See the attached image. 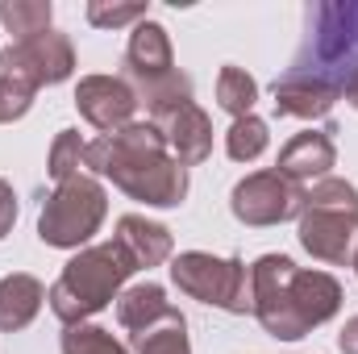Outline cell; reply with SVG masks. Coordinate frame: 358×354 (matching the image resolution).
<instances>
[{
    "label": "cell",
    "mask_w": 358,
    "mask_h": 354,
    "mask_svg": "<svg viewBox=\"0 0 358 354\" xmlns=\"http://www.w3.org/2000/svg\"><path fill=\"white\" fill-rule=\"evenodd\" d=\"M358 84V0L304 8V38L287 71L271 84L279 117H325Z\"/></svg>",
    "instance_id": "obj_1"
},
{
    "label": "cell",
    "mask_w": 358,
    "mask_h": 354,
    "mask_svg": "<svg viewBox=\"0 0 358 354\" xmlns=\"http://www.w3.org/2000/svg\"><path fill=\"white\" fill-rule=\"evenodd\" d=\"M84 167H92V176L113 179V187H121L129 200L155 208H176L187 196V167L167 150V138L155 121H134L117 134H100L88 142Z\"/></svg>",
    "instance_id": "obj_2"
},
{
    "label": "cell",
    "mask_w": 358,
    "mask_h": 354,
    "mask_svg": "<svg viewBox=\"0 0 358 354\" xmlns=\"http://www.w3.org/2000/svg\"><path fill=\"white\" fill-rule=\"evenodd\" d=\"M342 283L329 271H304L287 255H263L250 267V313L279 342H296L338 317Z\"/></svg>",
    "instance_id": "obj_3"
},
{
    "label": "cell",
    "mask_w": 358,
    "mask_h": 354,
    "mask_svg": "<svg viewBox=\"0 0 358 354\" xmlns=\"http://www.w3.org/2000/svg\"><path fill=\"white\" fill-rule=\"evenodd\" d=\"M138 267L134 259L113 242H100L80 250L71 263L59 271V279L50 283L46 300H50V313L63 321V325H84L88 317H96L104 304H113L125 288V279L134 275Z\"/></svg>",
    "instance_id": "obj_4"
},
{
    "label": "cell",
    "mask_w": 358,
    "mask_h": 354,
    "mask_svg": "<svg viewBox=\"0 0 358 354\" xmlns=\"http://www.w3.org/2000/svg\"><path fill=\"white\" fill-rule=\"evenodd\" d=\"M300 246L321 263H355L358 250V187L325 176L304 187L300 204Z\"/></svg>",
    "instance_id": "obj_5"
},
{
    "label": "cell",
    "mask_w": 358,
    "mask_h": 354,
    "mask_svg": "<svg viewBox=\"0 0 358 354\" xmlns=\"http://www.w3.org/2000/svg\"><path fill=\"white\" fill-rule=\"evenodd\" d=\"M125 84L134 88L138 104H146L150 113L176 104V100H192V80L176 67L171 55V38L159 21H138L125 46Z\"/></svg>",
    "instance_id": "obj_6"
},
{
    "label": "cell",
    "mask_w": 358,
    "mask_h": 354,
    "mask_svg": "<svg viewBox=\"0 0 358 354\" xmlns=\"http://www.w3.org/2000/svg\"><path fill=\"white\" fill-rule=\"evenodd\" d=\"M104 217H108V196H104L100 179L80 171V176L55 183V192L46 196L42 217H38V238L46 246L76 250V246L92 242V234L104 225Z\"/></svg>",
    "instance_id": "obj_7"
},
{
    "label": "cell",
    "mask_w": 358,
    "mask_h": 354,
    "mask_svg": "<svg viewBox=\"0 0 358 354\" xmlns=\"http://www.w3.org/2000/svg\"><path fill=\"white\" fill-rule=\"evenodd\" d=\"M171 279L179 292H187L200 304H213L221 313H250V271L242 259H217L204 250H187L171 263Z\"/></svg>",
    "instance_id": "obj_8"
},
{
    "label": "cell",
    "mask_w": 358,
    "mask_h": 354,
    "mask_svg": "<svg viewBox=\"0 0 358 354\" xmlns=\"http://www.w3.org/2000/svg\"><path fill=\"white\" fill-rule=\"evenodd\" d=\"M71 71H76V46L59 29L8 42L0 50V76L29 92L46 88V84H63V80H71Z\"/></svg>",
    "instance_id": "obj_9"
},
{
    "label": "cell",
    "mask_w": 358,
    "mask_h": 354,
    "mask_svg": "<svg viewBox=\"0 0 358 354\" xmlns=\"http://www.w3.org/2000/svg\"><path fill=\"white\" fill-rule=\"evenodd\" d=\"M300 204H304V187L283 179L279 171H255L246 176L234 192H229V208L242 225H279V221H292L300 217Z\"/></svg>",
    "instance_id": "obj_10"
},
{
    "label": "cell",
    "mask_w": 358,
    "mask_h": 354,
    "mask_svg": "<svg viewBox=\"0 0 358 354\" xmlns=\"http://www.w3.org/2000/svg\"><path fill=\"white\" fill-rule=\"evenodd\" d=\"M159 134L167 138V150L176 155L183 167H196L213 155V121L196 100H176L159 113H150Z\"/></svg>",
    "instance_id": "obj_11"
},
{
    "label": "cell",
    "mask_w": 358,
    "mask_h": 354,
    "mask_svg": "<svg viewBox=\"0 0 358 354\" xmlns=\"http://www.w3.org/2000/svg\"><path fill=\"white\" fill-rule=\"evenodd\" d=\"M76 108L80 117L96 125L100 134H117L125 125H134V113H138V96L125 80L117 76H84L80 88H76Z\"/></svg>",
    "instance_id": "obj_12"
},
{
    "label": "cell",
    "mask_w": 358,
    "mask_h": 354,
    "mask_svg": "<svg viewBox=\"0 0 358 354\" xmlns=\"http://www.w3.org/2000/svg\"><path fill=\"white\" fill-rule=\"evenodd\" d=\"M334 125L329 129H304V134H296L283 150H279V163H275V171L283 179H292V183H300V187H308V183H317V179L329 176V167L338 163V146H334Z\"/></svg>",
    "instance_id": "obj_13"
},
{
    "label": "cell",
    "mask_w": 358,
    "mask_h": 354,
    "mask_svg": "<svg viewBox=\"0 0 358 354\" xmlns=\"http://www.w3.org/2000/svg\"><path fill=\"white\" fill-rule=\"evenodd\" d=\"M117 246L134 259L138 271H150V267H159V263L171 259V246H176V242H171V229H167V225L129 213V217L117 221Z\"/></svg>",
    "instance_id": "obj_14"
},
{
    "label": "cell",
    "mask_w": 358,
    "mask_h": 354,
    "mask_svg": "<svg viewBox=\"0 0 358 354\" xmlns=\"http://www.w3.org/2000/svg\"><path fill=\"white\" fill-rule=\"evenodd\" d=\"M42 300H46L42 279H34V275H25V271L4 275V279H0V330H4V334L25 330V325L38 317Z\"/></svg>",
    "instance_id": "obj_15"
},
{
    "label": "cell",
    "mask_w": 358,
    "mask_h": 354,
    "mask_svg": "<svg viewBox=\"0 0 358 354\" xmlns=\"http://www.w3.org/2000/svg\"><path fill=\"white\" fill-rule=\"evenodd\" d=\"M176 304L167 300V292L159 288V283H134L129 292H121L117 296V321H121V330H129V334H142L146 325H155L159 317H167Z\"/></svg>",
    "instance_id": "obj_16"
},
{
    "label": "cell",
    "mask_w": 358,
    "mask_h": 354,
    "mask_svg": "<svg viewBox=\"0 0 358 354\" xmlns=\"http://www.w3.org/2000/svg\"><path fill=\"white\" fill-rule=\"evenodd\" d=\"M129 346H134V354H192L183 313L171 309L167 317H159V321L146 325L142 334H129Z\"/></svg>",
    "instance_id": "obj_17"
},
{
    "label": "cell",
    "mask_w": 358,
    "mask_h": 354,
    "mask_svg": "<svg viewBox=\"0 0 358 354\" xmlns=\"http://www.w3.org/2000/svg\"><path fill=\"white\" fill-rule=\"evenodd\" d=\"M50 17H55L50 0H0V21L13 34V42L46 34L50 29Z\"/></svg>",
    "instance_id": "obj_18"
},
{
    "label": "cell",
    "mask_w": 358,
    "mask_h": 354,
    "mask_svg": "<svg viewBox=\"0 0 358 354\" xmlns=\"http://www.w3.org/2000/svg\"><path fill=\"white\" fill-rule=\"evenodd\" d=\"M255 100H259V84H255V76L246 71V67H221V76H217V104L225 108V113H234V121L238 117H250L255 113Z\"/></svg>",
    "instance_id": "obj_19"
},
{
    "label": "cell",
    "mask_w": 358,
    "mask_h": 354,
    "mask_svg": "<svg viewBox=\"0 0 358 354\" xmlns=\"http://www.w3.org/2000/svg\"><path fill=\"white\" fill-rule=\"evenodd\" d=\"M271 134H267V121L263 117H238L234 125H229V134H225V150H229V159L234 163H255L263 150H267Z\"/></svg>",
    "instance_id": "obj_20"
},
{
    "label": "cell",
    "mask_w": 358,
    "mask_h": 354,
    "mask_svg": "<svg viewBox=\"0 0 358 354\" xmlns=\"http://www.w3.org/2000/svg\"><path fill=\"white\" fill-rule=\"evenodd\" d=\"M84 155H88V142L80 138V129H59V138H55V146H50V159H46L50 179H55V183H63V179L80 176Z\"/></svg>",
    "instance_id": "obj_21"
},
{
    "label": "cell",
    "mask_w": 358,
    "mask_h": 354,
    "mask_svg": "<svg viewBox=\"0 0 358 354\" xmlns=\"http://www.w3.org/2000/svg\"><path fill=\"white\" fill-rule=\"evenodd\" d=\"M63 354H129L108 330H100V325H67V334H63Z\"/></svg>",
    "instance_id": "obj_22"
},
{
    "label": "cell",
    "mask_w": 358,
    "mask_h": 354,
    "mask_svg": "<svg viewBox=\"0 0 358 354\" xmlns=\"http://www.w3.org/2000/svg\"><path fill=\"white\" fill-rule=\"evenodd\" d=\"M88 21L96 29H121L134 21H146V4H117V0H92Z\"/></svg>",
    "instance_id": "obj_23"
},
{
    "label": "cell",
    "mask_w": 358,
    "mask_h": 354,
    "mask_svg": "<svg viewBox=\"0 0 358 354\" xmlns=\"http://www.w3.org/2000/svg\"><path fill=\"white\" fill-rule=\"evenodd\" d=\"M29 104H34V92L0 76V125H4V121L25 117V113H29Z\"/></svg>",
    "instance_id": "obj_24"
},
{
    "label": "cell",
    "mask_w": 358,
    "mask_h": 354,
    "mask_svg": "<svg viewBox=\"0 0 358 354\" xmlns=\"http://www.w3.org/2000/svg\"><path fill=\"white\" fill-rule=\"evenodd\" d=\"M13 221H17V192L8 179H0V238L13 229Z\"/></svg>",
    "instance_id": "obj_25"
},
{
    "label": "cell",
    "mask_w": 358,
    "mask_h": 354,
    "mask_svg": "<svg viewBox=\"0 0 358 354\" xmlns=\"http://www.w3.org/2000/svg\"><path fill=\"white\" fill-rule=\"evenodd\" d=\"M338 351L342 354H358V317H350L346 330L338 334Z\"/></svg>",
    "instance_id": "obj_26"
},
{
    "label": "cell",
    "mask_w": 358,
    "mask_h": 354,
    "mask_svg": "<svg viewBox=\"0 0 358 354\" xmlns=\"http://www.w3.org/2000/svg\"><path fill=\"white\" fill-rule=\"evenodd\" d=\"M355 271H358V250H355Z\"/></svg>",
    "instance_id": "obj_27"
}]
</instances>
